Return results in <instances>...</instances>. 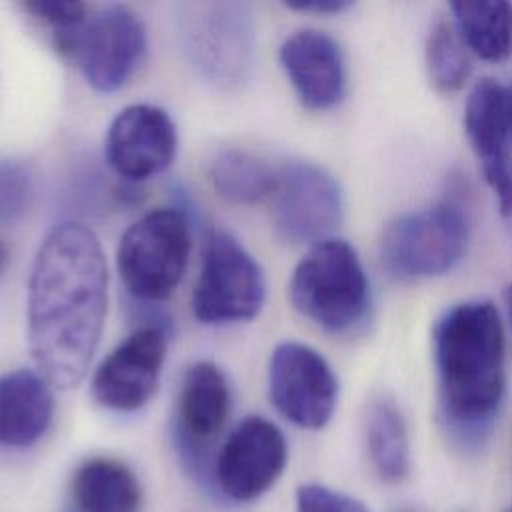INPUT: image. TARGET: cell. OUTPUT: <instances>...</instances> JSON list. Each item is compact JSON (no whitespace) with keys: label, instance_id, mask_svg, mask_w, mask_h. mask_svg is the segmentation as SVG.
<instances>
[{"label":"cell","instance_id":"obj_20","mask_svg":"<svg viewBox=\"0 0 512 512\" xmlns=\"http://www.w3.org/2000/svg\"><path fill=\"white\" fill-rule=\"evenodd\" d=\"M208 178L222 200L246 206L274 194L278 168L252 150L224 146L212 156L208 164Z\"/></svg>","mask_w":512,"mask_h":512},{"label":"cell","instance_id":"obj_27","mask_svg":"<svg viewBox=\"0 0 512 512\" xmlns=\"http://www.w3.org/2000/svg\"><path fill=\"white\" fill-rule=\"evenodd\" d=\"M504 298H506V312H508V322H510V332H512V282H510V286L506 288Z\"/></svg>","mask_w":512,"mask_h":512},{"label":"cell","instance_id":"obj_17","mask_svg":"<svg viewBox=\"0 0 512 512\" xmlns=\"http://www.w3.org/2000/svg\"><path fill=\"white\" fill-rule=\"evenodd\" d=\"M54 398L40 372L18 368L0 376V446L24 448L52 424Z\"/></svg>","mask_w":512,"mask_h":512},{"label":"cell","instance_id":"obj_22","mask_svg":"<svg viewBox=\"0 0 512 512\" xmlns=\"http://www.w3.org/2000/svg\"><path fill=\"white\" fill-rule=\"evenodd\" d=\"M424 62L428 80L440 94H454L468 82L472 74L470 52L452 18H438L430 26L424 44Z\"/></svg>","mask_w":512,"mask_h":512},{"label":"cell","instance_id":"obj_18","mask_svg":"<svg viewBox=\"0 0 512 512\" xmlns=\"http://www.w3.org/2000/svg\"><path fill=\"white\" fill-rule=\"evenodd\" d=\"M68 512H138L142 490L134 472L112 458L86 460L72 478Z\"/></svg>","mask_w":512,"mask_h":512},{"label":"cell","instance_id":"obj_2","mask_svg":"<svg viewBox=\"0 0 512 512\" xmlns=\"http://www.w3.org/2000/svg\"><path fill=\"white\" fill-rule=\"evenodd\" d=\"M440 422L454 444L480 448L506 394V336L490 300L446 308L432 328Z\"/></svg>","mask_w":512,"mask_h":512},{"label":"cell","instance_id":"obj_11","mask_svg":"<svg viewBox=\"0 0 512 512\" xmlns=\"http://www.w3.org/2000/svg\"><path fill=\"white\" fill-rule=\"evenodd\" d=\"M464 132L502 216H512L510 88L494 78H480L464 104Z\"/></svg>","mask_w":512,"mask_h":512},{"label":"cell","instance_id":"obj_25","mask_svg":"<svg viewBox=\"0 0 512 512\" xmlns=\"http://www.w3.org/2000/svg\"><path fill=\"white\" fill-rule=\"evenodd\" d=\"M296 512H370L358 498L324 484H302L296 492Z\"/></svg>","mask_w":512,"mask_h":512},{"label":"cell","instance_id":"obj_3","mask_svg":"<svg viewBox=\"0 0 512 512\" xmlns=\"http://www.w3.org/2000/svg\"><path fill=\"white\" fill-rule=\"evenodd\" d=\"M288 294L292 306L312 324L334 336L358 332L370 318V280L354 246L326 238L294 266Z\"/></svg>","mask_w":512,"mask_h":512},{"label":"cell","instance_id":"obj_23","mask_svg":"<svg viewBox=\"0 0 512 512\" xmlns=\"http://www.w3.org/2000/svg\"><path fill=\"white\" fill-rule=\"evenodd\" d=\"M22 8L52 28L58 52L74 58L78 34L86 24V4L76 0H32L24 2Z\"/></svg>","mask_w":512,"mask_h":512},{"label":"cell","instance_id":"obj_12","mask_svg":"<svg viewBox=\"0 0 512 512\" xmlns=\"http://www.w3.org/2000/svg\"><path fill=\"white\" fill-rule=\"evenodd\" d=\"M286 460L282 430L262 416H248L222 444L214 460V480L230 500L250 502L282 476Z\"/></svg>","mask_w":512,"mask_h":512},{"label":"cell","instance_id":"obj_24","mask_svg":"<svg viewBox=\"0 0 512 512\" xmlns=\"http://www.w3.org/2000/svg\"><path fill=\"white\" fill-rule=\"evenodd\" d=\"M34 198V170L26 160L0 158V222H16Z\"/></svg>","mask_w":512,"mask_h":512},{"label":"cell","instance_id":"obj_10","mask_svg":"<svg viewBox=\"0 0 512 512\" xmlns=\"http://www.w3.org/2000/svg\"><path fill=\"white\" fill-rule=\"evenodd\" d=\"M144 54V22L122 4L106 6L88 18L74 50L86 82L104 94L120 90L138 70Z\"/></svg>","mask_w":512,"mask_h":512},{"label":"cell","instance_id":"obj_9","mask_svg":"<svg viewBox=\"0 0 512 512\" xmlns=\"http://www.w3.org/2000/svg\"><path fill=\"white\" fill-rule=\"evenodd\" d=\"M268 394L286 420L306 430H320L336 410L338 378L316 348L288 340L270 356Z\"/></svg>","mask_w":512,"mask_h":512},{"label":"cell","instance_id":"obj_15","mask_svg":"<svg viewBox=\"0 0 512 512\" xmlns=\"http://www.w3.org/2000/svg\"><path fill=\"white\" fill-rule=\"evenodd\" d=\"M230 414V386L212 362L192 364L182 378L176 406V444L194 468L206 470L212 442Z\"/></svg>","mask_w":512,"mask_h":512},{"label":"cell","instance_id":"obj_7","mask_svg":"<svg viewBox=\"0 0 512 512\" xmlns=\"http://www.w3.org/2000/svg\"><path fill=\"white\" fill-rule=\"evenodd\" d=\"M264 298L260 264L230 232L212 230L192 292L194 318L210 326L246 322L260 314Z\"/></svg>","mask_w":512,"mask_h":512},{"label":"cell","instance_id":"obj_19","mask_svg":"<svg viewBox=\"0 0 512 512\" xmlns=\"http://www.w3.org/2000/svg\"><path fill=\"white\" fill-rule=\"evenodd\" d=\"M364 440L374 474L386 484H400L410 474V438L406 418L392 396H376L366 410Z\"/></svg>","mask_w":512,"mask_h":512},{"label":"cell","instance_id":"obj_28","mask_svg":"<svg viewBox=\"0 0 512 512\" xmlns=\"http://www.w3.org/2000/svg\"><path fill=\"white\" fill-rule=\"evenodd\" d=\"M6 260H8V256H6V246H4V242H2V238H0V276H2L4 268H6Z\"/></svg>","mask_w":512,"mask_h":512},{"label":"cell","instance_id":"obj_6","mask_svg":"<svg viewBox=\"0 0 512 512\" xmlns=\"http://www.w3.org/2000/svg\"><path fill=\"white\" fill-rule=\"evenodd\" d=\"M190 252L188 216L158 208L136 220L120 238L116 264L134 300L162 302L182 280Z\"/></svg>","mask_w":512,"mask_h":512},{"label":"cell","instance_id":"obj_1","mask_svg":"<svg viewBox=\"0 0 512 512\" xmlns=\"http://www.w3.org/2000/svg\"><path fill=\"white\" fill-rule=\"evenodd\" d=\"M108 272L96 234L62 222L42 240L28 280V348L56 388L78 386L100 342Z\"/></svg>","mask_w":512,"mask_h":512},{"label":"cell","instance_id":"obj_4","mask_svg":"<svg viewBox=\"0 0 512 512\" xmlns=\"http://www.w3.org/2000/svg\"><path fill=\"white\" fill-rule=\"evenodd\" d=\"M468 242V206L458 194L450 192L424 208L392 218L382 230L378 254L388 276L414 282L456 268Z\"/></svg>","mask_w":512,"mask_h":512},{"label":"cell","instance_id":"obj_29","mask_svg":"<svg viewBox=\"0 0 512 512\" xmlns=\"http://www.w3.org/2000/svg\"><path fill=\"white\" fill-rule=\"evenodd\" d=\"M506 512H512V508H508V510H506Z\"/></svg>","mask_w":512,"mask_h":512},{"label":"cell","instance_id":"obj_13","mask_svg":"<svg viewBox=\"0 0 512 512\" xmlns=\"http://www.w3.org/2000/svg\"><path fill=\"white\" fill-rule=\"evenodd\" d=\"M178 148L170 114L154 104H130L108 126L104 158L110 170L128 184L164 172Z\"/></svg>","mask_w":512,"mask_h":512},{"label":"cell","instance_id":"obj_30","mask_svg":"<svg viewBox=\"0 0 512 512\" xmlns=\"http://www.w3.org/2000/svg\"><path fill=\"white\" fill-rule=\"evenodd\" d=\"M510 98H512V88H510Z\"/></svg>","mask_w":512,"mask_h":512},{"label":"cell","instance_id":"obj_8","mask_svg":"<svg viewBox=\"0 0 512 512\" xmlns=\"http://www.w3.org/2000/svg\"><path fill=\"white\" fill-rule=\"evenodd\" d=\"M274 228L288 244H316L344 218V194L338 180L322 166L292 160L278 168L274 188Z\"/></svg>","mask_w":512,"mask_h":512},{"label":"cell","instance_id":"obj_26","mask_svg":"<svg viewBox=\"0 0 512 512\" xmlns=\"http://www.w3.org/2000/svg\"><path fill=\"white\" fill-rule=\"evenodd\" d=\"M288 8L296 12H314V14H340L352 6L350 0H296L286 2Z\"/></svg>","mask_w":512,"mask_h":512},{"label":"cell","instance_id":"obj_21","mask_svg":"<svg viewBox=\"0 0 512 512\" xmlns=\"http://www.w3.org/2000/svg\"><path fill=\"white\" fill-rule=\"evenodd\" d=\"M450 12L468 52L486 62H502L512 54L510 2H452Z\"/></svg>","mask_w":512,"mask_h":512},{"label":"cell","instance_id":"obj_5","mask_svg":"<svg viewBox=\"0 0 512 512\" xmlns=\"http://www.w3.org/2000/svg\"><path fill=\"white\" fill-rule=\"evenodd\" d=\"M178 34L190 66L208 82L234 88L254 68L256 34L250 8L240 2L186 4Z\"/></svg>","mask_w":512,"mask_h":512},{"label":"cell","instance_id":"obj_16","mask_svg":"<svg viewBox=\"0 0 512 512\" xmlns=\"http://www.w3.org/2000/svg\"><path fill=\"white\" fill-rule=\"evenodd\" d=\"M280 64L308 110H330L346 96L348 72L340 44L322 30L292 32L278 50Z\"/></svg>","mask_w":512,"mask_h":512},{"label":"cell","instance_id":"obj_14","mask_svg":"<svg viewBox=\"0 0 512 512\" xmlns=\"http://www.w3.org/2000/svg\"><path fill=\"white\" fill-rule=\"evenodd\" d=\"M166 358V328L144 324L120 342L92 376L94 400L110 410L132 412L156 392Z\"/></svg>","mask_w":512,"mask_h":512}]
</instances>
